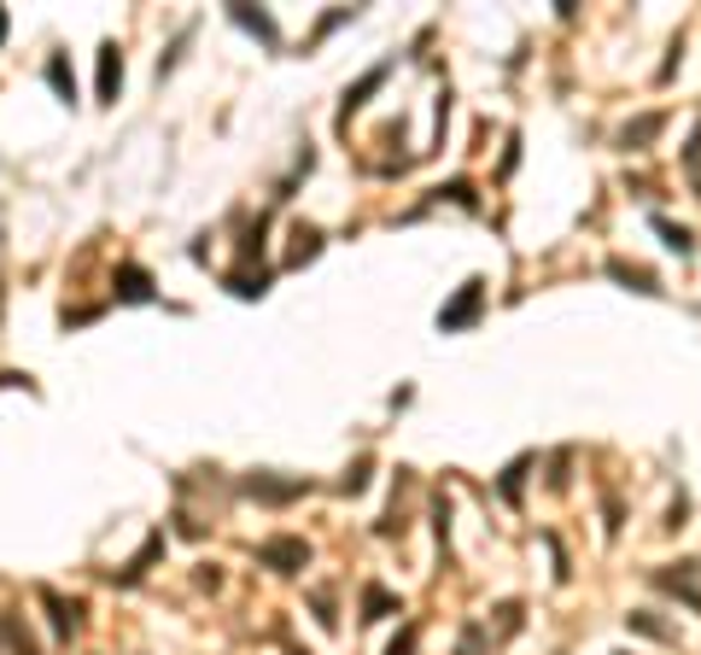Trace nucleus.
I'll return each mask as SVG.
<instances>
[{
    "mask_svg": "<svg viewBox=\"0 0 701 655\" xmlns=\"http://www.w3.org/2000/svg\"><path fill=\"white\" fill-rule=\"evenodd\" d=\"M480 311H485V281H480V275H468V281L457 287V299H450L444 311H439V334H462V328L480 316Z\"/></svg>",
    "mask_w": 701,
    "mask_h": 655,
    "instance_id": "f257e3e1",
    "label": "nucleus"
},
{
    "mask_svg": "<svg viewBox=\"0 0 701 655\" xmlns=\"http://www.w3.org/2000/svg\"><path fill=\"white\" fill-rule=\"evenodd\" d=\"M655 585H661L667 597H678L684 609L701 614V562H667V568H655Z\"/></svg>",
    "mask_w": 701,
    "mask_h": 655,
    "instance_id": "f03ea898",
    "label": "nucleus"
},
{
    "mask_svg": "<svg viewBox=\"0 0 701 655\" xmlns=\"http://www.w3.org/2000/svg\"><path fill=\"white\" fill-rule=\"evenodd\" d=\"M258 562L275 568V573H299L304 562H311V544H304V539H263L258 544Z\"/></svg>",
    "mask_w": 701,
    "mask_h": 655,
    "instance_id": "7ed1b4c3",
    "label": "nucleus"
},
{
    "mask_svg": "<svg viewBox=\"0 0 701 655\" xmlns=\"http://www.w3.org/2000/svg\"><path fill=\"white\" fill-rule=\"evenodd\" d=\"M667 129V112H644V117H631L626 129H620V153H649V141Z\"/></svg>",
    "mask_w": 701,
    "mask_h": 655,
    "instance_id": "20e7f679",
    "label": "nucleus"
},
{
    "mask_svg": "<svg viewBox=\"0 0 701 655\" xmlns=\"http://www.w3.org/2000/svg\"><path fill=\"white\" fill-rule=\"evenodd\" d=\"M304 480H270V475H252L245 480V498H263V503H286V498H299Z\"/></svg>",
    "mask_w": 701,
    "mask_h": 655,
    "instance_id": "39448f33",
    "label": "nucleus"
},
{
    "mask_svg": "<svg viewBox=\"0 0 701 655\" xmlns=\"http://www.w3.org/2000/svg\"><path fill=\"white\" fill-rule=\"evenodd\" d=\"M608 275L626 281L631 293H661V281H655V270H644V263H626V258H608Z\"/></svg>",
    "mask_w": 701,
    "mask_h": 655,
    "instance_id": "423d86ee",
    "label": "nucleus"
},
{
    "mask_svg": "<svg viewBox=\"0 0 701 655\" xmlns=\"http://www.w3.org/2000/svg\"><path fill=\"white\" fill-rule=\"evenodd\" d=\"M117 299H129V304H153V281H147V270L123 263V270H117Z\"/></svg>",
    "mask_w": 701,
    "mask_h": 655,
    "instance_id": "0eeeda50",
    "label": "nucleus"
},
{
    "mask_svg": "<svg viewBox=\"0 0 701 655\" xmlns=\"http://www.w3.org/2000/svg\"><path fill=\"white\" fill-rule=\"evenodd\" d=\"M41 603L53 609V632H59V638H71V632L82 626V603H65L59 591H41Z\"/></svg>",
    "mask_w": 701,
    "mask_h": 655,
    "instance_id": "6e6552de",
    "label": "nucleus"
},
{
    "mask_svg": "<svg viewBox=\"0 0 701 655\" xmlns=\"http://www.w3.org/2000/svg\"><path fill=\"white\" fill-rule=\"evenodd\" d=\"M123 89V59H117V41H106L100 48V100H117Z\"/></svg>",
    "mask_w": 701,
    "mask_h": 655,
    "instance_id": "1a4fd4ad",
    "label": "nucleus"
},
{
    "mask_svg": "<svg viewBox=\"0 0 701 655\" xmlns=\"http://www.w3.org/2000/svg\"><path fill=\"white\" fill-rule=\"evenodd\" d=\"M386 71H391V65H375V71H368V76L357 82V89H345V100H339V123H350V112H357L363 100H368V94L380 89V82H386Z\"/></svg>",
    "mask_w": 701,
    "mask_h": 655,
    "instance_id": "9d476101",
    "label": "nucleus"
},
{
    "mask_svg": "<svg viewBox=\"0 0 701 655\" xmlns=\"http://www.w3.org/2000/svg\"><path fill=\"white\" fill-rule=\"evenodd\" d=\"M386 614H404V603L386 585H363V621H386Z\"/></svg>",
    "mask_w": 701,
    "mask_h": 655,
    "instance_id": "9b49d317",
    "label": "nucleus"
},
{
    "mask_svg": "<svg viewBox=\"0 0 701 655\" xmlns=\"http://www.w3.org/2000/svg\"><path fill=\"white\" fill-rule=\"evenodd\" d=\"M229 18H234L240 30H252L258 41H270V48L281 41V35H275V24H270V12H252V7H229Z\"/></svg>",
    "mask_w": 701,
    "mask_h": 655,
    "instance_id": "f8f14e48",
    "label": "nucleus"
},
{
    "mask_svg": "<svg viewBox=\"0 0 701 655\" xmlns=\"http://www.w3.org/2000/svg\"><path fill=\"white\" fill-rule=\"evenodd\" d=\"M655 235H661L678 258H690V252H695V235L684 229V222H672V217H655Z\"/></svg>",
    "mask_w": 701,
    "mask_h": 655,
    "instance_id": "ddd939ff",
    "label": "nucleus"
},
{
    "mask_svg": "<svg viewBox=\"0 0 701 655\" xmlns=\"http://www.w3.org/2000/svg\"><path fill=\"white\" fill-rule=\"evenodd\" d=\"M684 176H690V194L701 199V117L690 123V141H684Z\"/></svg>",
    "mask_w": 701,
    "mask_h": 655,
    "instance_id": "4468645a",
    "label": "nucleus"
},
{
    "mask_svg": "<svg viewBox=\"0 0 701 655\" xmlns=\"http://www.w3.org/2000/svg\"><path fill=\"white\" fill-rule=\"evenodd\" d=\"M158 550H164V532H153V539H147V550H140V557H135L129 568H123V573H117V580H123V585H135V580H140V573H147V568H153V557H158Z\"/></svg>",
    "mask_w": 701,
    "mask_h": 655,
    "instance_id": "2eb2a0df",
    "label": "nucleus"
},
{
    "mask_svg": "<svg viewBox=\"0 0 701 655\" xmlns=\"http://www.w3.org/2000/svg\"><path fill=\"white\" fill-rule=\"evenodd\" d=\"M491 644H498V638H491V632H485L480 621H468V632H462V644H457V655H485Z\"/></svg>",
    "mask_w": 701,
    "mask_h": 655,
    "instance_id": "dca6fc26",
    "label": "nucleus"
},
{
    "mask_svg": "<svg viewBox=\"0 0 701 655\" xmlns=\"http://www.w3.org/2000/svg\"><path fill=\"white\" fill-rule=\"evenodd\" d=\"M526 468H532V457H514V462L503 468V498H509V503H521V480H526Z\"/></svg>",
    "mask_w": 701,
    "mask_h": 655,
    "instance_id": "f3484780",
    "label": "nucleus"
},
{
    "mask_svg": "<svg viewBox=\"0 0 701 655\" xmlns=\"http://www.w3.org/2000/svg\"><path fill=\"white\" fill-rule=\"evenodd\" d=\"M48 82H53V89L65 94V100H76V76H71L65 59H48Z\"/></svg>",
    "mask_w": 701,
    "mask_h": 655,
    "instance_id": "a211bd4d",
    "label": "nucleus"
},
{
    "mask_svg": "<svg viewBox=\"0 0 701 655\" xmlns=\"http://www.w3.org/2000/svg\"><path fill=\"white\" fill-rule=\"evenodd\" d=\"M626 626H631V632H644V638H672V632L655 621V614H626Z\"/></svg>",
    "mask_w": 701,
    "mask_h": 655,
    "instance_id": "6ab92c4d",
    "label": "nucleus"
},
{
    "mask_svg": "<svg viewBox=\"0 0 701 655\" xmlns=\"http://www.w3.org/2000/svg\"><path fill=\"white\" fill-rule=\"evenodd\" d=\"M339 24H350V7H339V12H327V18H322V24H316V35H311V48H316L322 35H334Z\"/></svg>",
    "mask_w": 701,
    "mask_h": 655,
    "instance_id": "aec40b11",
    "label": "nucleus"
},
{
    "mask_svg": "<svg viewBox=\"0 0 701 655\" xmlns=\"http://www.w3.org/2000/svg\"><path fill=\"white\" fill-rule=\"evenodd\" d=\"M363 486H368V462H357V468H350V475L339 480V491H350V498H357Z\"/></svg>",
    "mask_w": 701,
    "mask_h": 655,
    "instance_id": "412c9836",
    "label": "nucleus"
},
{
    "mask_svg": "<svg viewBox=\"0 0 701 655\" xmlns=\"http://www.w3.org/2000/svg\"><path fill=\"white\" fill-rule=\"evenodd\" d=\"M409 649H416V626H404V638H391L386 655H409Z\"/></svg>",
    "mask_w": 701,
    "mask_h": 655,
    "instance_id": "4be33fe9",
    "label": "nucleus"
},
{
    "mask_svg": "<svg viewBox=\"0 0 701 655\" xmlns=\"http://www.w3.org/2000/svg\"><path fill=\"white\" fill-rule=\"evenodd\" d=\"M0 41H7V12H0Z\"/></svg>",
    "mask_w": 701,
    "mask_h": 655,
    "instance_id": "5701e85b",
    "label": "nucleus"
}]
</instances>
